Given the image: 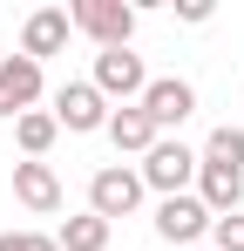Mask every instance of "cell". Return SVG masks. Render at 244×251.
I'll use <instances>...</instances> for the list:
<instances>
[{
    "label": "cell",
    "mask_w": 244,
    "mask_h": 251,
    "mask_svg": "<svg viewBox=\"0 0 244 251\" xmlns=\"http://www.w3.org/2000/svg\"><path fill=\"white\" fill-rule=\"evenodd\" d=\"M68 21H75V34H88L95 48H129L136 41V7H129V0H75Z\"/></svg>",
    "instance_id": "6da1fadb"
},
{
    "label": "cell",
    "mask_w": 244,
    "mask_h": 251,
    "mask_svg": "<svg viewBox=\"0 0 244 251\" xmlns=\"http://www.w3.org/2000/svg\"><path fill=\"white\" fill-rule=\"evenodd\" d=\"M143 190H163V197H183V183H197V150L176 143V136H156V150L136 163Z\"/></svg>",
    "instance_id": "7a4b0ae2"
},
{
    "label": "cell",
    "mask_w": 244,
    "mask_h": 251,
    "mask_svg": "<svg viewBox=\"0 0 244 251\" xmlns=\"http://www.w3.org/2000/svg\"><path fill=\"white\" fill-rule=\"evenodd\" d=\"M88 82L102 88V102H143V88H149V68H143V54H129V48H102L95 54V75Z\"/></svg>",
    "instance_id": "3957f363"
},
{
    "label": "cell",
    "mask_w": 244,
    "mask_h": 251,
    "mask_svg": "<svg viewBox=\"0 0 244 251\" xmlns=\"http://www.w3.org/2000/svg\"><path fill=\"white\" fill-rule=\"evenodd\" d=\"M136 109L156 123V136H163V129H183L190 116H197V88L183 82V75H149V88H143Z\"/></svg>",
    "instance_id": "277c9868"
},
{
    "label": "cell",
    "mask_w": 244,
    "mask_h": 251,
    "mask_svg": "<svg viewBox=\"0 0 244 251\" xmlns=\"http://www.w3.org/2000/svg\"><path fill=\"white\" fill-rule=\"evenodd\" d=\"M136 204H143V176H136L129 163H102L95 176H88V210H95V217L116 224V217H129Z\"/></svg>",
    "instance_id": "5b68a950"
},
{
    "label": "cell",
    "mask_w": 244,
    "mask_h": 251,
    "mask_svg": "<svg viewBox=\"0 0 244 251\" xmlns=\"http://www.w3.org/2000/svg\"><path fill=\"white\" fill-rule=\"evenodd\" d=\"M109 102H102V88L95 82H61L54 88V123L61 129H75V136H88V129H109Z\"/></svg>",
    "instance_id": "8992f818"
},
{
    "label": "cell",
    "mask_w": 244,
    "mask_h": 251,
    "mask_svg": "<svg viewBox=\"0 0 244 251\" xmlns=\"http://www.w3.org/2000/svg\"><path fill=\"white\" fill-rule=\"evenodd\" d=\"M41 88H48L41 61H27V54H0V116H7V123L34 109V102H41Z\"/></svg>",
    "instance_id": "52a82bcc"
},
{
    "label": "cell",
    "mask_w": 244,
    "mask_h": 251,
    "mask_svg": "<svg viewBox=\"0 0 244 251\" xmlns=\"http://www.w3.org/2000/svg\"><path fill=\"white\" fill-rule=\"evenodd\" d=\"M156 238L163 245H197V238H210V210H203V197H163L156 204Z\"/></svg>",
    "instance_id": "ba28073f"
},
{
    "label": "cell",
    "mask_w": 244,
    "mask_h": 251,
    "mask_svg": "<svg viewBox=\"0 0 244 251\" xmlns=\"http://www.w3.org/2000/svg\"><path fill=\"white\" fill-rule=\"evenodd\" d=\"M75 34V21H68V7H34L27 14V27H21V54L27 61H48V54H61Z\"/></svg>",
    "instance_id": "9c48e42d"
},
{
    "label": "cell",
    "mask_w": 244,
    "mask_h": 251,
    "mask_svg": "<svg viewBox=\"0 0 244 251\" xmlns=\"http://www.w3.org/2000/svg\"><path fill=\"white\" fill-rule=\"evenodd\" d=\"M197 197H203L210 217H231V210L244 204V170H231V163H197Z\"/></svg>",
    "instance_id": "30bf717a"
},
{
    "label": "cell",
    "mask_w": 244,
    "mask_h": 251,
    "mask_svg": "<svg viewBox=\"0 0 244 251\" xmlns=\"http://www.w3.org/2000/svg\"><path fill=\"white\" fill-rule=\"evenodd\" d=\"M14 197L34 210V217H54L61 210V176L48 163H14Z\"/></svg>",
    "instance_id": "8fae6325"
},
{
    "label": "cell",
    "mask_w": 244,
    "mask_h": 251,
    "mask_svg": "<svg viewBox=\"0 0 244 251\" xmlns=\"http://www.w3.org/2000/svg\"><path fill=\"white\" fill-rule=\"evenodd\" d=\"M102 136H109V143H116L122 156H149V150H156V123H149V116H143V109H136V102H129V109H116V116H109V129H102Z\"/></svg>",
    "instance_id": "7c38bea8"
},
{
    "label": "cell",
    "mask_w": 244,
    "mask_h": 251,
    "mask_svg": "<svg viewBox=\"0 0 244 251\" xmlns=\"http://www.w3.org/2000/svg\"><path fill=\"white\" fill-rule=\"evenodd\" d=\"M109 217H95V210H75V217H61V231H54V245L61 251H109Z\"/></svg>",
    "instance_id": "4fadbf2b"
},
{
    "label": "cell",
    "mask_w": 244,
    "mask_h": 251,
    "mask_svg": "<svg viewBox=\"0 0 244 251\" xmlns=\"http://www.w3.org/2000/svg\"><path fill=\"white\" fill-rule=\"evenodd\" d=\"M54 136H61L54 109H27V116H14V143H21V156H27V163H41V156L54 150Z\"/></svg>",
    "instance_id": "5bb4252c"
},
{
    "label": "cell",
    "mask_w": 244,
    "mask_h": 251,
    "mask_svg": "<svg viewBox=\"0 0 244 251\" xmlns=\"http://www.w3.org/2000/svg\"><path fill=\"white\" fill-rule=\"evenodd\" d=\"M197 163H231V170H244V129L238 123H217L210 136H203Z\"/></svg>",
    "instance_id": "9a60e30c"
},
{
    "label": "cell",
    "mask_w": 244,
    "mask_h": 251,
    "mask_svg": "<svg viewBox=\"0 0 244 251\" xmlns=\"http://www.w3.org/2000/svg\"><path fill=\"white\" fill-rule=\"evenodd\" d=\"M210 238H217V251H244V210H231V217H210Z\"/></svg>",
    "instance_id": "2e32d148"
},
{
    "label": "cell",
    "mask_w": 244,
    "mask_h": 251,
    "mask_svg": "<svg viewBox=\"0 0 244 251\" xmlns=\"http://www.w3.org/2000/svg\"><path fill=\"white\" fill-rule=\"evenodd\" d=\"M176 21H190V27H203V21H210V0H183V7H176Z\"/></svg>",
    "instance_id": "e0dca14e"
},
{
    "label": "cell",
    "mask_w": 244,
    "mask_h": 251,
    "mask_svg": "<svg viewBox=\"0 0 244 251\" xmlns=\"http://www.w3.org/2000/svg\"><path fill=\"white\" fill-rule=\"evenodd\" d=\"M21 251H61V245H54V231H21Z\"/></svg>",
    "instance_id": "ac0fdd59"
},
{
    "label": "cell",
    "mask_w": 244,
    "mask_h": 251,
    "mask_svg": "<svg viewBox=\"0 0 244 251\" xmlns=\"http://www.w3.org/2000/svg\"><path fill=\"white\" fill-rule=\"evenodd\" d=\"M0 251H21V231H0Z\"/></svg>",
    "instance_id": "d6986e66"
}]
</instances>
